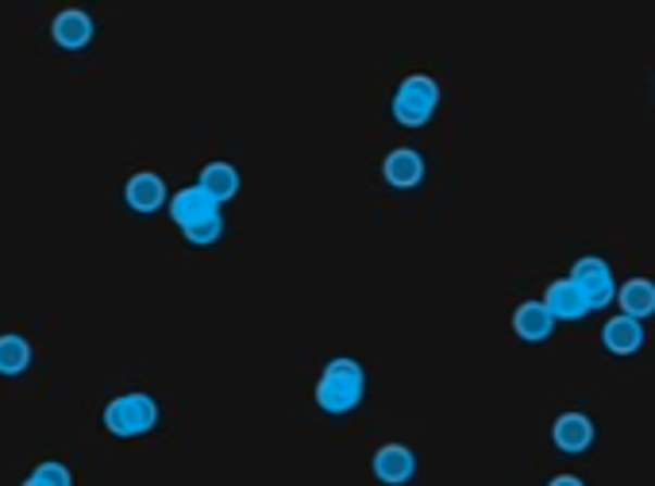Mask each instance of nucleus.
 Listing matches in <instances>:
<instances>
[{
	"label": "nucleus",
	"instance_id": "nucleus-1",
	"mask_svg": "<svg viewBox=\"0 0 655 486\" xmlns=\"http://www.w3.org/2000/svg\"><path fill=\"white\" fill-rule=\"evenodd\" d=\"M316 406L332 418H343V413H355L366 398V371L358 359L351 356H336L328 359L320 383H316Z\"/></svg>",
	"mask_w": 655,
	"mask_h": 486
},
{
	"label": "nucleus",
	"instance_id": "nucleus-2",
	"mask_svg": "<svg viewBox=\"0 0 655 486\" xmlns=\"http://www.w3.org/2000/svg\"><path fill=\"white\" fill-rule=\"evenodd\" d=\"M104 428L119 440H136V436H147L159 428V401L151 394L136 390V394H119L104 406Z\"/></svg>",
	"mask_w": 655,
	"mask_h": 486
},
{
	"label": "nucleus",
	"instance_id": "nucleus-3",
	"mask_svg": "<svg viewBox=\"0 0 655 486\" xmlns=\"http://www.w3.org/2000/svg\"><path fill=\"white\" fill-rule=\"evenodd\" d=\"M440 109V86L428 74H408L393 94V120L401 128H425Z\"/></svg>",
	"mask_w": 655,
	"mask_h": 486
},
{
	"label": "nucleus",
	"instance_id": "nucleus-4",
	"mask_svg": "<svg viewBox=\"0 0 655 486\" xmlns=\"http://www.w3.org/2000/svg\"><path fill=\"white\" fill-rule=\"evenodd\" d=\"M567 278L579 286L582 298L590 301V309H605V306H613V301H617V278H613L609 259H602V256L575 259V266H570Z\"/></svg>",
	"mask_w": 655,
	"mask_h": 486
},
{
	"label": "nucleus",
	"instance_id": "nucleus-5",
	"mask_svg": "<svg viewBox=\"0 0 655 486\" xmlns=\"http://www.w3.org/2000/svg\"><path fill=\"white\" fill-rule=\"evenodd\" d=\"M597 440V428L594 421H590V413L582 410H567L555 418L552 425V444L559 448L563 456H587L590 448H594Z\"/></svg>",
	"mask_w": 655,
	"mask_h": 486
},
{
	"label": "nucleus",
	"instance_id": "nucleus-6",
	"mask_svg": "<svg viewBox=\"0 0 655 486\" xmlns=\"http://www.w3.org/2000/svg\"><path fill=\"white\" fill-rule=\"evenodd\" d=\"M124 201H128L131 213L151 216V213H159V209H166L171 189H166V178H162V174L139 171V174H131L128 186H124Z\"/></svg>",
	"mask_w": 655,
	"mask_h": 486
},
{
	"label": "nucleus",
	"instance_id": "nucleus-7",
	"mask_svg": "<svg viewBox=\"0 0 655 486\" xmlns=\"http://www.w3.org/2000/svg\"><path fill=\"white\" fill-rule=\"evenodd\" d=\"M375 468V478L386 486H408L413 475H417V452L408 448V444H382L370 460Z\"/></svg>",
	"mask_w": 655,
	"mask_h": 486
},
{
	"label": "nucleus",
	"instance_id": "nucleus-8",
	"mask_svg": "<svg viewBox=\"0 0 655 486\" xmlns=\"http://www.w3.org/2000/svg\"><path fill=\"white\" fill-rule=\"evenodd\" d=\"M166 209H171L174 224H178L181 232L193 228V224H201V221H213V216H224V209L216 205L201 186H186V189H178V194H171Z\"/></svg>",
	"mask_w": 655,
	"mask_h": 486
},
{
	"label": "nucleus",
	"instance_id": "nucleus-9",
	"mask_svg": "<svg viewBox=\"0 0 655 486\" xmlns=\"http://www.w3.org/2000/svg\"><path fill=\"white\" fill-rule=\"evenodd\" d=\"M51 39L62 51H86L97 39V24L86 9H62L51 24Z\"/></svg>",
	"mask_w": 655,
	"mask_h": 486
},
{
	"label": "nucleus",
	"instance_id": "nucleus-10",
	"mask_svg": "<svg viewBox=\"0 0 655 486\" xmlns=\"http://www.w3.org/2000/svg\"><path fill=\"white\" fill-rule=\"evenodd\" d=\"M540 301H544V309L552 313L555 324H559V321H587V316L594 313V309H590V301L582 298V290L570 278H555Z\"/></svg>",
	"mask_w": 655,
	"mask_h": 486
},
{
	"label": "nucleus",
	"instance_id": "nucleus-11",
	"mask_svg": "<svg viewBox=\"0 0 655 486\" xmlns=\"http://www.w3.org/2000/svg\"><path fill=\"white\" fill-rule=\"evenodd\" d=\"M644 340H647L644 324L632 321V316H625V313L609 316V321H605V328H602L605 351H609V356H617V359H629V356H637V351H644Z\"/></svg>",
	"mask_w": 655,
	"mask_h": 486
},
{
	"label": "nucleus",
	"instance_id": "nucleus-12",
	"mask_svg": "<svg viewBox=\"0 0 655 486\" xmlns=\"http://www.w3.org/2000/svg\"><path fill=\"white\" fill-rule=\"evenodd\" d=\"M425 174H428L425 154L413 151V147H398V151H390L382 162V178L390 182L393 189H417L420 182H425Z\"/></svg>",
	"mask_w": 655,
	"mask_h": 486
},
{
	"label": "nucleus",
	"instance_id": "nucleus-13",
	"mask_svg": "<svg viewBox=\"0 0 655 486\" xmlns=\"http://www.w3.org/2000/svg\"><path fill=\"white\" fill-rule=\"evenodd\" d=\"M513 333L525 344H547L555 336V321L544 309V301H520L513 309Z\"/></svg>",
	"mask_w": 655,
	"mask_h": 486
},
{
	"label": "nucleus",
	"instance_id": "nucleus-14",
	"mask_svg": "<svg viewBox=\"0 0 655 486\" xmlns=\"http://www.w3.org/2000/svg\"><path fill=\"white\" fill-rule=\"evenodd\" d=\"M617 306L625 316L644 324L647 316H655V282L652 278H629L617 286Z\"/></svg>",
	"mask_w": 655,
	"mask_h": 486
},
{
	"label": "nucleus",
	"instance_id": "nucleus-15",
	"mask_svg": "<svg viewBox=\"0 0 655 486\" xmlns=\"http://www.w3.org/2000/svg\"><path fill=\"white\" fill-rule=\"evenodd\" d=\"M197 186H201L204 194L213 197L216 205L224 209L231 197L239 194V186H243V182H239V171L231 166V162H209V166L201 171V182H197Z\"/></svg>",
	"mask_w": 655,
	"mask_h": 486
},
{
	"label": "nucleus",
	"instance_id": "nucleus-16",
	"mask_svg": "<svg viewBox=\"0 0 655 486\" xmlns=\"http://www.w3.org/2000/svg\"><path fill=\"white\" fill-rule=\"evenodd\" d=\"M32 344L24 340V336L9 333V336H0V375L4 378H20L27 367H32Z\"/></svg>",
	"mask_w": 655,
	"mask_h": 486
},
{
	"label": "nucleus",
	"instance_id": "nucleus-17",
	"mask_svg": "<svg viewBox=\"0 0 655 486\" xmlns=\"http://www.w3.org/2000/svg\"><path fill=\"white\" fill-rule=\"evenodd\" d=\"M181 236H186V244H193V248H213V244H221L224 239V216L193 224V228H186Z\"/></svg>",
	"mask_w": 655,
	"mask_h": 486
},
{
	"label": "nucleus",
	"instance_id": "nucleus-18",
	"mask_svg": "<svg viewBox=\"0 0 655 486\" xmlns=\"http://www.w3.org/2000/svg\"><path fill=\"white\" fill-rule=\"evenodd\" d=\"M27 478H32V483H39V486H74V471H70L66 463H59V460H43Z\"/></svg>",
	"mask_w": 655,
	"mask_h": 486
},
{
	"label": "nucleus",
	"instance_id": "nucleus-19",
	"mask_svg": "<svg viewBox=\"0 0 655 486\" xmlns=\"http://www.w3.org/2000/svg\"><path fill=\"white\" fill-rule=\"evenodd\" d=\"M547 486H587V478H579V475H555Z\"/></svg>",
	"mask_w": 655,
	"mask_h": 486
},
{
	"label": "nucleus",
	"instance_id": "nucleus-20",
	"mask_svg": "<svg viewBox=\"0 0 655 486\" xmlns=\"http://www.w3.org/2000/svg\"><path fill=\"white\" fill-rule=\"evenodd\" d=\"M20 486H39V483H32V478H24V483H20Z\"/></svg>",
	"mask_w": 655,
	"mask_h": 486
}]
</instances>
